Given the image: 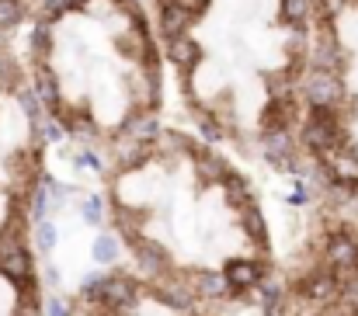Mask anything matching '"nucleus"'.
Returning a JSON list of instances; mask_svg holds the SVG:
<instances>
[{"mask_svg":"<svg viewBox=\"0 0 358 316\" xmlns=\"http://www.w3.org/2000/svg\"><path fill=\"white\" fill-rule=\"evenodd\" d=\"M345 139H348V136H345V125H341V118H338V108H310V115H306V122H303V129H299V143H303L317 160H320L324 153L338 150Z\"/></svg>","mask_w":358,"mask_h":316,"instance_id":"1","label":"nucleus"},{"mask_svg":"<svg viewBox=\"0 0 358 316\" xmlns=\"http://www.w3.org/2000/svg\"><path fill=\"white\" fill-rule=\"evenodd\" d=\"M299 94L310 108H338L348 91H345V80L341 73H331V70H310L299 77Z\"/></svg>","mask_w":358,"mask_h":316,"instance_id":"2","label":"nucleus"},{"mask_svg":"<svg viewBox=\"0 0 358 316\" xmlns=\"http://www.w3.org/2000/svg\"><path fill=\"white\" fill-rule=\"evenodd\" d=\"M303 59H306L310 70H331V73L345 70V49H341L338 35L331 31V24H320V31L310 35V45H306Z\"/></svg>","mask_w":358,"mask_h":316,"instance_id":"3","label":"nucleus"},{"mask_svg":"<svg viewBox=\"0 0 358 316\" xmlns=\"http://www.w3.org/2000/svg\"><path fill=\"white\" fill-rule=\"evenodd\" d=\"M261 153H264V160H268L275 171H282V174H292V171L299 167V150H296L289 129H264V132H261Z\"/></svg>","mask_w":358,"mask_h":316,"instance_id":"4","label":"nucleus"},{"mask_svg":"<svg viewBox=\"0 0 358 316\" xmlns=\"http://www.w3.org/2000/svg\"><path fill=\"white\" fill-rule=\"evenodd\" d=\"M296 292L317 306H331L334 299H341V275L334 268H317L296 285Z\"/></svg>","mask_w":358,"mask_h":316,"instance_id":"5","label":"nucleus"},{"mask_svg":"<svg viewBox=\"0 0 358 316\" xmlns=\"http://www.w3.org/2000/svg\"><path fill=\"white\" fill-rule=\"evenodd\" d=\"M139 299V285L129 275H108L101 278V292H98V306H105L108 313H129Z\"/></svg>","mask_w":358,"mask_h":316,"instance_id":"6","label":"nucleus"},{"mask_svg":"<svg viewBox=\"0 0 358 316\" xmlns=\"http://www.w3.org/2000/svg\"><path fill=\"white\" fill-rule=\"evenodd\" d=\"M324 261H327V268H334L341 278L358 271V240L348 229L331 233V236H327V247H324Z\"/></svg>","mask_w":358,"mask_h":316,"instance_id":"7","label":"nucleus"},{"mask_svg":"<svg viewBox=\"0 0 358 316\" xmlns=\"http://www.w3.org/2000/svg\"><path fill=\"white\" fill-rule=\"evenodd\" d=\"M132 105L143 111H153L160 101V66H139L136 80H132Z\"/></svg>","mask_w":358,"mask_h":316,"instance_id":"8","label":"nucleus"},{"mask_svg":"<svg viewBox=\"0 0 358 316\" xmlns=\"http://www.w3.org/2000/svg\"><path fill=\"white\" fill-rule=\"evenodd\" d=\"M223 275H227V282H230V289H234V292L257 289V285H261V278H268V275H264V264H261V261H247V257H234V261H227Z\"/></svg>","mask_w":358,"mask_h":316,"instance_id":"9","label":"nucleus"},{"mask_svg":"<svg viewBox=\"0 0 358 316\" xmlns=\"http://www.w3.org/2000/svg\"><path fill=\"white\" fill-rule=\"evenodd\" d=\"M188 157L195 160V171H199V178H202L206 185H223V178L230 174V164H227L220 153H213L209 146H192Z\"/></svg>","mask_w":358,"mask_h":316,"instance_id":"10","label":"nucleus"},{"mask_svg":"<svg viewBox=\"0 0 358 316\" xmlns=\"http://www.w3.org/2000/svg\"><path fill=\"white\" fill-rule=\"evenodd\" d=\"M132 254H136V264H139V271H143V275H150V278L164 275V271H167V264H171L167 250H164L160 243L146 240V236L132 243Z\"/></svg>","mask_w":358,"mask_h":316,"instance_id":"11","label":"nucleus"},{"mask_svg":"<svg viewBox=\"0 0 358 316\" xmlns=\"http://www.w3.org/2000/svg\"><path fill=\"white\" fill-rule=\"evenodd\" d=\"M167 59L181 70V73H192L199 63H202V45L192 38V35H178V38H167Z\"/></svg>","mask_w":358,"mask_h":316,"instance_id":"12","label":"nucleus"},{"mask_svg":"<svg viewBox=\"0 0 358 316\" xmlns=\"http://www.w3.org/2000/svg\"><path fill=\"white\" fill-rule=\"evenodd\" d=\"M192 21H195V14H192L181 0H160V31H164L167 38L185 35Z\"/></svg>","mask_w":358,"mask_h":316,"instance_id":"13","label":"nucleus"},{"mask_svg":"<svg viewBox=\"0 0 358 316\" xmlns=\"http://www.w3.org/2000/svg\"><path fill=\"white\" fill-rule=\"evenodd\" d=\"M31 87L35 94L42 98V105L52 108V111H63V98H59V77L45 66V63H35V73H31Z\"/></svg>","mask_w":358,"mask_h":316,"instance_id":"14","label":"nucleus"},{"mask_svg":"<svg viewBox=\"0 0 358 316\" xmlns=\"http://www.w3.org/2000/svg\"><path fill=\"white\" fill-rule=\"evenodd\" d=\"M150 153H153V143H139V139H129V136L115 139V167H122V171L143 167Z\"/></svg>","mask_w":358,"mask_h":316,"instance_id":"15","label":"nucleus"},{"mask_svg":"<svg viewBox=\"0 0 358 316\" xmlns=\"http://www.w3.org/2000/svg\"><path fill=\"white\" fill-rule=\"evenodd\" d=\"M119 136H129V139H139V143H157V136H160V125H157V118L150 115V111H143V108H136L125 122H122Z\"/></svg>","mask_w":358,"mask_h":316,"instance_id":"16","label":"nucleus"},{"mask_svg":"<svg viewBox=\"0 0 358 316\" xmlns=\"http://www.w3.org/2000/svg\"><path fill=\"white\" fill-rule=\"evenodd\" d=\"M292 122H296V101H292V94L271 98V105L264 108V129H289Z\"/></svg>","mask_w":358,"mask_h":316,"instance_id":"17","label":"nucleus"},{"mask_svg":"<svg viewBox=\"0 0 358 316\" xmlns=\"http://www.w3.org/2000/svg\"><path fill=\"white\" fill-rule=\"evenodd\" d=\"M192 289H195L202 299H223V296H230V292H234L223 271H199Z\"/></svg>","mask_w":358,"mask_h":316,"instance_id":"18","label":"nucleus"},{"mask_svg":"<svg viewBox=\"0 0 358 316\" xmlns=\"http://www.w3.org/2000/svg\"><path fill=\"white\" fill-rule=\"evenodd\" d=\"M192 292H195V289H188L185 282L153 285V296H157L164 306H171V310H192Z\"/></svg>","mask_w":358,"mask_h":316,"instance_id":"19","label":"nucleus"},{"mask_svg":"<svg viewBox=\"0 0 358 316\" xmlns=\"http://www.w3.org/2000/svg\"><path fill=\"white\" fill-rule=\"evenodd\" d=\"M240 222H243L247 240H254L261 250H268V226H264V215L257 212V206H254V202L240 209Z\"/></svg>","mask_w":358,"mask_h":316,"instance_id":"20","label":"nucleus"},{"mask_svg":"<svg viewBox=\"0 0 358 316\" xmlns=\"http://www.w3.org/2000/svg\"><path fill=\"white\" fill-rule=\"evenodd\" d=\"M313 17V0H278V21L289 28H303Z\"/></svg>","mask_w":358,"mask_h":316,"instance_id":"21","label":"nucleus"},{"mask_svg":"<svg viewBox=\"0 0 358 316\" xmlns=\"http://www.w3.org/2000/svg\"><path fill=\"white\" fill-rule=\"evenodd\" d=\"M223 195H227V202L230 206H237V209H243V206H250V181L243 178V174H237V171H230L227 178H223Z\"/></svg>","mask_w":358,"mask_h":316,"instance_id":"22","label":"nucleus"},{"mask_svg":"<svg viewBox=\"0 0 358 316\" xmlns=\"http://www.w3.org/2000/svg\"><path fill=\"white\" fill-rule=\"evenodd\" d=\"M143 219H146V212L143 209H129V206H119V209H115V226H119V233L129 240V243L143 240V236H139Z\"/></svg>","mask_w":358,"mask_h":316,"instance_id":"23","label":"nucleus"},{"mask_svg":"<svg viewBox=\"0 0 358 316\" xmlns=\"http://www.w3.org/2000/svg\"><path fill=\"white\" fill-rule=\"evenodd\" d=\"M17 105L28 115V122L35 125V132L45 125V105H42V98L35 94V87H17Z\"/></svg>","mask_w":358,"mask_h":316,"instance_id":"24","label":"nucleus"},{"mask_svg":"<svg viewBox=\"0 0 358 316\" xmlns=\"http://www.w3.org/2000/svg\"><path fill=\"white\" fill-rule=\"evenodd\" d=\"M49 49H52V31H49L45 21H38V24L31 28V35H28V52H31L35 63H45Z\"/></svg>","mask_w":358,"mask_h":316,"instance_id":"25","label":"nucleus"},{"mask_svg":"<svg viewBox=\"0 0 358 316\" xmlns=\"http://www.w3.org/2000/svg\"><path fill=\"white\" fill-rule=\"evenodd\" d=\"M63 122H66V132H70V136H77L80 143H91V139H94V132H98V129H94V122H91V115H84V111H73V115H66Z\"/></svg>","mask_w":358,"mask_h":316,"instance_id":"26","label":"nucleus"},{"mask_svg":"<svg viewBox=\"0 0 358 316\" xmlns=\"http://www.w3.org/2000/svg\"><path fill=\"white\" fill-rule=\"evenodd\" d=\"M17 87H21V66L14 56L0 49V91H17Z\"/></svg>","mask_w":358,"mask_h":316,"instance_id":"27","label":"nucleus"},{"mask_svg":"<svg viewBox=\"0 0 358 316\" xmlns=\"http://www.w3.org/2000/svg\"><path fill=\"white\" fill-rule=\"evenodd\" d=\"M119 236L115 233H101L98 240H94V247H91V254H94V261L98 264H112L115 257H119Z\"/></svg>","mask_w":358,"mask_h":316,"instance_id":"28","label":"nucleus"},{"mask_svg":"<svg viewBox=\"0 0 358 316\" xmlns=\"http://www.w3.org/2000/svg\"><path fill=\"white\" fill-rule=\"evenodd\" d=\"M257 292H261V303L268 306V313H275V306H278V303H282V296H285L282 282H275V278H261Z\"/></svg>","mask_w":358,"mask_h":316,"instance_id":"29","label":"nucleus"},{"mask_svg":"<svg viewBox=\"0 0 358 316\" xmlns=\"http://www.w3.org/2000/svg\"><path fill=\"white\" fill-rule=\"evenodd\" d=\"M24 17V0H0V28H14Z\"/></svg>","mask_w":358,"mask_h":316,"instance_id":"30","label":"nucleus"},{"mask_svg":"<svg viewBox=\"0 0 358 316\" xmlns=\"http://www.w3.org/2000/svg\"><path fill=\"white\" fill-rule=\"evenodd\" d=\"M352 0H313V14H320V24H334V17L348 7Z\"/></svg>","mask_w":358,"mask_h":316,"instance_id":"31","label":"nucleus"},{"mask_svg":"<svg viewBox=\"0 0 358 316\" xmlns=\"http://www.w3.org/2000/svg\"><path fill=\"white\" fill-rule=\"evenodd\" d=\"M341 306L348 313H358V271L341 278Z\"/></svg>","mask_w":358,"mask_h":316,"instance_id":"32","label":"nucleus"},{"mask_svg":"<svg viewBox=\"0 0 358 316\" xmlns=\"http://www.w3.org/2000/svg\"><path fill=\"white\" fill-rule=\"evenodd\" d=\"M35 247H38L42 254H49V250L56 247V226H52L49 219H38V222H35Z\"/></svg>","mask_w":358,"mask_h":316,"instance_id":"33","label":"nucleus"},{"mask_svg":"<svg viewBox=\"0 0 358 316\" xmlns=\"http://www.w3.org/2000/svg\"><path fill=\"white\" fill-rule=\"evenodd\" d=\"M80 215H84L87 226H101V219H105V202H101L98 195H87L84 206H80Z\"/></svg>","mask_w":358,"mask_h":316,"instance_id":"34","label":"nucleus"},{"mask_svg":"<svg viewBox=\"0 0 358 316\" xmlns=\"http://www.w3.org/2000/svg\"><path fill=\"white\" fill-rule=\"evenodd\" d=\"M38 136H42V143H59V139L70 136V132H66V122H59V115H56V118H49V122L38 129Z\"/></svg>","mask_w":358,"mask_h":316,"instance_id":"35","label":"nucleus"},{"mask_svg":"<svg viewBox=\"0 0 358 316\" xmlns=\"http://www.w3.org/2000/svg\"><path fill=\"white\" fill-rule=\"evenodd\" d=\"M28 199H31V215H35V219H45V209H49V202H52V199H49V188H45V185H42V188H31Z\"/></svg>","mask_w":358,"mask_h":316,"instance_id":"36","label":"nucleus"},{"mask_svg":"<svg viewBox=\"0 0 358 316\" xmlns=\"http://www.w3.org/2000/svg\"><path fill=\"white\" fill-rule=\"evenodd\" d=\"M42 185L49 188V195H52V206H66V195H70V188H66V185H59V181H56V178H49V174L42 178Z\"/></svg>","mask_w":358,"mask_h":316,"instance_id":"37","label":"nucleus"},{"mask_svg":"<svg viewBox=\"0 0 358 316\" xmlns=\"http://www.w3.org/2000/svg\"><path fill=\"white\" fill-rule=\"evenodd\" d=\"M199 132H202V136H206V139H209V143H213V139H220V136H223V129H220V125H216V122H213V115H199Z\"/></svg>","mask_w":358,"mask_h":316,"instance_id":"38","label":"nucleus"},{"mask_svg":"<svg viewBox=\"0 0 358 316\" xmlns=\"http://www.w3.org/2000/svg\"><path fill=\"white\" fill-rule=\"evenodd\" d=\"M77 167H80V171H94V174H98V171H101V157H98V153H91V150H84V153H77Z\"/></svg>","mask_w":358,"mask_h":316,"instance_id":"39","label":"nucleus"},{"mask_svg":"<svg viewBox=\"0 0 358 316\" xmlns=\"http://www.w3.org/2000/svg\"><path fill=\"white\" fill-rule=\"evenodd\" d=\"M45 316H70V306L63 299H49L45 303Z\"/></svg>","mask_w":358,"mask_h":316,"instance_id":"40","label":"nucleus"},{"mask_svg":"<svg viewBox=\"0 0 358 316\" xmlns=\"http://www.w3.org/2000/svg\"><path fill=\"white\" fill-rule=\"evenodd\" d=\"M181 3H185V7H188V10H192V14H202V10H206V3H209V0H181Z\"/></svg>","mask_w":358,"mask_h":316,"instance_id":"41","label":"nucleus"},{"mask_svg":"<svg viewBox=\"0 0 358 316\" xmlns=\"http://www.w3.org/2000/svg\"><path fill=\"white\" fill-rule=\"evenodd\" d=\"M70 3H73V7H80V10H87V3H91V0H70Z\"/></svg>","mask_w":358,"mask_h":316,"instance_id":"42","label":"nucleus"}]
</instances>
